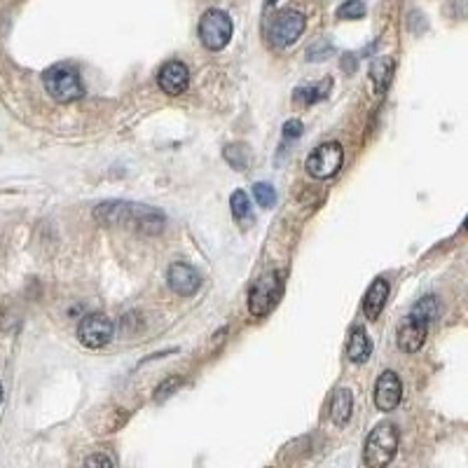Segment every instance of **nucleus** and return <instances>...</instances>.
<instances>
[{"mask_svg":"<svg viewBox=\"0 0 468 468\" xmlns=\"http://www.w3.org/2000/svg\"><path fill=\"white\" fill-rule=\"evenodd\" d=\"M403 398V382L396 373H387L380 375V380L375 384V405L380 412H391L401 405Z\"/></svg>","mask_w":468,"mask_h":468,"instance_id":"nucleus-9","label":"nucleus"},{"mask_svg":"<svg viewBox=\"0 0 468 468\" xmlns=\"http://www.w3.org/2000/svg\"><path fill=\"white\" fill-rule=\"evenodd\" d=\"M396 452H398V429L394 424H380L366 438L363 464L370 468H382L394 461Z\"/></svg>","mask_w":468,"mask_h":468,"instance_id":"nucleus-2","label":"nucleus"},{"mask_svg":"<svg viewBox=\"0 0 468 468\" xmlns=\"http://www.w3.org/2000/svg\"><path fill=\"white\" fill-rule=\"evenodd\" d=\"M438 314H440V309H438V300L436 297H422L415 305V309H412V316L422 319V321H426V323L436 321Z\"/></svg>","mask_w":468,"mask_h":468,"instance_id":"nucleus-19","label":"nucleus"},{"mask_svg":"<svg viewBox=\"0 0 468 468\" xmlns=\"http://www.w3.org/2000/svg\"><path fill=\"white\" fill-rule=\"evenodd\" d=\"M274 3H276V0H267V5H269V8H272V5H274Z\"/></svg>","mask_w":468,"mask_h":468,"instance_id":"nucleus-26","label":"nucleus"},{"mask_svg":"<svg viewBox=\"0 0 468 468\" xmlns=\"http://www.w3.org/2000/svg\"><path fill=\"white\" fill-rule=\"evenodd\" d=\"M426 330H429V323L410 314L408 321H405L401 326V330H398V347H401V352H405V354L419 352L426 342Z\"/></svg>","mask_w":468,"mask_h":468,"instance_id":"nucleus-12","label":"nucleus"},{"mask_svg":"<svg viewBox=\"0 0 468 468\" xmlns=\"http://www.w3.org/2000/svg\"><path fill=\"white\" fill-rule=\"evenodd\" d=\"M96 220L103 225L134 227L143 234H159L164 229V213L152 206L129 204V201H106L96 208Z\"/></svg>","mask_w":468,"mask_h":468,"instance_id":"nucleus-1","label":"nucleus"},{"mask_svg":"<svg viewBox=\"0 0 468 468\" xmlns=\"http://www.w3.org/2000/svg\"><path fill=\"white\" fill-rule=\"evenodd\" d=\"M370 78H373V85H375L377 94L387 92L389 82H391V78H394V59L391 57L375 59L373 66H370Z\"/></svg>","mask_w":468,"mask_h":468,"instance_id":"nucleus-16","label":"nucleus"},{"mask_svg":"<svg viewBox=\"0 0 468 468\" xmlns=\"http://www.w3.org/2000/svg\"><path fill=\"white\" fill-rule=\"evenodd\" d=\"M229 208H232L234 220L239 222L241 227H250L255 222L253 208H250V199L243 190L232 192V197H229Z\"/></svg>","mask_w":468,"mask_h":468,"instance_id":"nucleus-17","label":"nucleus"},{"mask_svg":"<svg viewBox=\"0 0 468 468\" xmlns=\"http://www.w3.org/2000/svg\"><path fill=\"white\" fill-rule=\"evenodd\" d=\"M330 89V82H323V87H312V89H297V99H302L305 103H314L316 99H323V92Z\"/></svg>","mask_w":468,"mask_h":468,"instance_id":"nucleus-22","label":"nucleus"},{"mask_svg":"<svg viewBox=\"0 0 468 468\" xmlns=\"http://www.w3.org/2000/svg\"><path fill=\"white\" fill-rule=\"evenodd\" d=\"M166 281H169L173 293H178L183 297H190L201 288L199 272L187 262H173L169 272H166Z\"/></svg>","mask_w":468,"mask_h":468,"instance_id":"nucleus-10","label":"nucleus"},{"mask_svg":"<svg viewBox=\"0 0 468 468\" xmlns=\"http://www.w3.org/2000/svg\"><path fill=\"white\" fill-rule=\"evenodd\" d=\"M305 26H307V22H305V17L300 15V12H295V10H283V12H279V15L269 22V26H267V38H269L272 45L288 47V45L295 43L300 36H302Z\"/></svg>","mask_w":468,"mask_h":468,"instance_id":"nucleus-7","label":"nucleus"},{"mask_svg":"<svg viewBox=\"0 0 468 468\" xmlns=\"http://www.w3.org/2000/svg\"><path fill=\"white\" fill-rule=\"evenodd\" d=\"M302 136V122L300 120H288L283 124V138L286 141H293V138Z\"/></svg>","mask_w":468,"mask_h":468,"instance_id":"nucleus-23","label":"nucleus"},{"mask_svg":"<svg viewBox=\"0 0 468 468\" xmlns=\"http://www.w3.org/2000/svg\"><path fill=\"white\" fill-rule=\"evenodd\" d=\"M234 33L232 19H229L222 10H208L199 22V38L201 45L211 52H220L225 50L229 38Z\"/></svg>","mask_w":468,"mask_h":468,"instance_id":"nucleus-4","label":"nucleus"},{"mask_svg":"<svg viewBox=\"0 0 468 468\" xmlns=\"http://www.w3.org/2000/svg\"><path fill=\"white\" fill-rule=\"evenodd\" d=\"M370 352H373V345H370V337L363 328H354L352 335H349L347 342V356L352 363H366Z\"/></svg>","mask_w":468,"mask_h":468,"instance_id":"nucleus-15","label":"nucleus"},{"mask_svg":"<svg viewBox=\"0 0 468 468\" xmlns=\"http://www.w3.org/2000/svg\"><path fill=\"white\" fill-rule=\"evenodd\" d=\"M157 85L164 94L169 96H180L190 85V73L183 61H169L162 66V71L157 75Z\"/></svg>","mask_w":468,"mask_h":468,"instance_id":"nucleus-11","label":"nucleus"},{"mask_svg":"<svg viewBox=\"0 0 468 468\" xmlns=\"http://www.w3.org/2000/svg\"><path fill=\"white\" fill-rule=\"evenodd\" d=\"M176 387H180V377H171V380H166L162 387L157 389V396H155V398H157V401H162L164 396H171Z\"/></svg>","mask_w":468,"mask_h":468,"instance_id":"nucleus-24","label":"nucleus"},{"mask_svg":"<svg viewBox=\"0 0 468 468\" xmlns=\"http://www.w3.org/2000/svg\"><path fill=\"white\" fill-rule=\"evenodd\" d=\"M43 82H45L47 94L59 103L78 101L80 96L85 94L80 78L73 71H68V68H50V71H45Z\"/></svg>","mask_w":468,"mask_h":468,"instance_id":"nucleus-6","label":"nucleus"},{"mask_svg":"<svg viewBox=\"0 0 468 468\" xmlns=\"http://www.w3.org/2000/svg\"><path fill=\"white\" fill-rule=\"evenodd\" d=\"M222 155H225L227 164L232 166V169H236V171L248 169L250 157H248V148H246V145H241V143H232V145H227Z\"/></svg>","mask_w":468,"mask_h":468,"instance_id":"nucleus-18","label":"nucleus"},{"mask_svg":"<svg viewBox=\"0 0 468 468\" xmlns=\"http://www.w3.org/2000/svg\"><path fill=\"white\" fill-rule=\"evenodd\" d=\"M342 162H345V150H342L340 143L330 141V143L319 145V148L307 157L305 169L312 178L323 180V178H333L335 173L342 169Z\"/></svg>","mask_w":468,"mask_h":468,"instance_id":"nucleus-5","label":"nucleus"},{"mask_svg":"<svg viewBox=\"0 0 468 468\" xmlns=\"http://www.w3.org/2000/svg\"><path fill=\"white\" fill-rule=\"evenodd\" d=\"M85 466H113V459L103 457V454H92L85 459Z\"/></svg>","mask_w":468,"mask_h":468,"instance_id":"nucleus-25","label":"nucleus"},{"mask_svg":"<svg viewBox=\"0 0 468 468\" xmlns=\"http://www.w3.org/2000/svg\"><path fill=\"white\" fill-rule=\"evenodd\" d=\"M354 412V394L349 389H337L330 401V419L337 426H347Z\"/></svg>","mask_w":468,"mask_h":468,"instance_id":"nucleus-14","label":"nucleus"},{"mask_svg":"<svg viewBox=\"0 0 468 468\" xmlns=\"http://www.w3.org/2000/svg\"><path fill=\"white\" fill-rule=\"evenodd\" d=\"M253 197L262 208H272L276 201V192L269 183H255L253 185Z\"/></svg>","mask_w":468,"mask_h":468,"instance_id":"nucleus-20","label":"nucleus"},{"mask_svg":"<svg viewBox=\"0 0 468 468\" xmlns=\"http://www.w3.org/2000/svg\"><path fill=\"white\" fill-rule=\"evenodd\" d=\"M0 401H3V387H0Z\"/></svg>","mask_w":468,"mask_h":468,"instance_id":"nucleus-27","label":"nucleus"},{"mask_svg":"<svg viewBox=\"0 0 468 468\" xmlns=\"http://www.w3.org/2000/svg\"><path fill=\"white\" fill-rule=\"evenodd\" d=\"M387 297H389V283L384 281V279H375V281L370 283L366 297H363V312H366V316L370 321L380 319L384 305H387Z\"/></svg>","mask_w":468,"mask_h":468,"instance_id":"nucleus-13","label":"nucleus"},{"mask_svg":"<svg viewBox=\"0 0 468 468\" xmlns=\"http://www.w3.org/2000/svg\"><path fill=\"white\" fill-rule=\"evenodd\" d=\"M283 293V281L279 272H267L253 283V288L248 293V309L253 316L262 319L274 309L276 302L281 300Z\"/></svg>","mask_w":468,"mask_h":468,"instance_id":"nucleus-3","label":"nucleus"},{"mask_svg":"<svg viewBox=\"0 0 468 468\" xmlns=\"http://www.w3.org/2000/svg\"><path fill=\"white\" fill-rule=\"evenodd\" d=\"M366 15L363 0H345L337 8V19H361Z\"/></svg>","mask_w":468,"mask_h":468,"instance_id":"nucleus-21","label":"nucleus"},{"mask_svg":"<svg viewBox=\"0 0 468 468\" xmlns=\"http://www.w3.org/2000/svg\"><path fill=\"white\" fill-rule=\"evenodd\" d=\"M78 340L87 349H101L113 340V321L103 314H87L78 326Z\"/></svg>","mask_w":468,"mask_h":468,"instance_id":"nucleus-8","label":"nucleus"}]
</instances>
